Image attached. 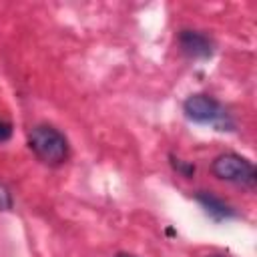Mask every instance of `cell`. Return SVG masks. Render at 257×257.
Wrapping results in <instances>:
<instances>
[{"label": "cell", "instance_id": "cell-2", "mask_svg": "<svg viewBox=\"0 0 257 257\" xmlns=\"http://www.w3.org/2000/svg\"><path fill=\"white\" fill-rule=\"evenodd\" d=\"M183 112L187 114L189 120L199 122V124H211L217 131H233L235 120L229 114V110L211 94L205 92H195L189 94L183 102Z\"/></svg>", "mask_w": 257, "mask_h": 257}, {"label": "cell", "instance_id": "cell-4", "mask_svg": "<svg viewBox=\"0 0 257 257\" xmlns=\"http://www.w3.org/2000/svg\"><path fill=\"white\" fill-rule=\"evenodd\" d=\"M177 42L181 52L191 60H205V58H211L215 52V42L211 40L209 34L201 30L183 28L177 36Z\"/></svg>", "mask_w": 257, "mask_h": 257}, {"label": "cell", "instance_id": "cell-3", "mask_svg": "<svg viewBox=\"0 0 257 257\" xmlns=\"http://www.w3.org/2000/svg\"><path fill=\"white\" fill-rule=\"evenodd\" d=\"M211 173L219 179V181H227V183H235L241 187H255L257 183V171L255 165L237 155V153H221L211 161Z\"/></svg>", "mask_w": 257, "mask_h": 257}, {"label": "cell", "instance_id": "cell-5", "mask_svg": "<svg viewBox=\"0 0 257 257\" xmlns=\"http://www.w3.org/2000/svg\"><path fill=\"white\" fill-rule=\"evenodd\" d=\"M195 199L213 221H227V219L237 217V211L229 203H225L221 197H217V195H213L209 191H197Z\"/></svg>", "mask_w": 257, "mask_h": 257}, {"label": "cell", "instance_id": "cell-10", "mask_svg": "<svg viewBox=\"0 0 257 257\" xmlns=\"http://www.w3.org/2000/svg\"><path fill=\"white\" fill-rule=\"evenodd\" d=\"M209 257H231V255H209Z\"/></svg>", "mask_w": 257, "mask_h": 257}, {"label": "cell", "instance_id": "cell-9", "mask_svg": "<svg viewBox=\"0 0 257 257\" xmlns=\"http://www.w3.org/2000/svg\"><path fill=\"white\" fill-rule=\"evenodd\" d=\"M114 257H137V255H133V253H116Z\"/></svg>", "mask_w": 257, "mask_h": 257}, {"label": "cell", "instance_id": "cell-7", "mask_svg": "<svg viewBox=\"0 0 257 257\" xmlns=\"http://www.w3.org/2000/svg\"><path fill=\"white\" fill-rule=\"evenodd\" d=\"M14 207V197L12 191L8 189V185H4L0 181V211H10Z\"/></svg>", "mask_w": 257, "mask_h": 257}, {"label": "cell", "instance_id": "cell-6", "mask_svg": "<svg viewBox=\"0 0 257 257\" xmlns=\"http://www.w3.org/2000/svg\"><path fill=\"white\" fill-rule=\"evenodd\" d=\"M169 159H171V167H173L181 177L191 179V177L195 175V165H193V163H187V161H183V159H179V157H175V155H169Z\"/></svg>", "mask_w": 257, "mask_h": 257}, {"label": "cell", "instance_id": "cell-8", "mask_svg": "<svg viewBox=\"0 0 257 257\" xmlns=\"http://www.w3.org/2000/svg\"><path fill=\"white\" fill-rule=\"evenodd\" d=\"M10 137H12V124H10L8 120L0 118V145L6 143Z\"/></svg>", "mask_w": 257, "mask_h": 257}, {"label": "cell", "instance_id": "cell-1", "mask_svg": "<svg viewBox=\"0 0 257 257\" xmlns=\"http://www.w3.org/2000/svg\"><path fill=\"white\" fill-rule=\"evenodd\" d=\"M30 151L50 167H58L68 159V139L52 124H34L28 131Z\"/></svg>", "mask_w": 257, "mask_h": 257}]
</instances>
